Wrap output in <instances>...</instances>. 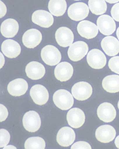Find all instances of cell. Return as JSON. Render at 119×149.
I'll use <instances>...</instances> for the list:
<instances>
[{"instance_id": "cell-1", "label": "cell", "mask_w": 119, "mask_h": 149, "mask_svg": "<svg viewBox=\"0 0 119 149\" xmlns=\"http://www.w3.org/2000/svg\"><path fill=\"white\" fill-rule=\"evenodd\" d=\"M53 100L57 107L63 111L70 109L74 102L71 94L64 89L59 90L55 92L53 95Z\"/></svg>"}, {"instance_id": "cell-2", "label": "cell", "mask_w": 119, "mask_h": 149, "mask_svg": "<svg viewBox=\"0 0 119 149\" xmlns=\"http://www.w3.org/2000/svg\"><path fill=\"white\" fill-rule=\"evenodd\" d=\"M41 56L44 63L50 66H55L61 61V53L57 48L52 45L45 46L41 51Z\"/></svg>"}, {"instance_id": "cell-3", "label": "cell", "mask_w": 119, "mask_h": 149, "mask_svg": "<svg viewBox=\"0 0 119 149\" xmlns=\"http://www.w3.org/2000/svg\"><path fill=\"white\" fill-rule=\"evenodd\" d=\"M88 47L86 42L79 41L76 42L69 47L68 56L72 61L77 62L81 60L88 54Z\"/></svg>"}, {"instance_id": "cell-4", "label": "cell", "mask_w": 119, "mask_h": 149, "mask_svg": "<svg viewBox=\"0 0 119 149\" xmlns=\"http://www.w3.org/2000/svg\"><path fill=\"white\" fill-rule=\"evenodd\" d=\"M72 95L76 99L79 101L87 100L91 96L93 88L89 83L85 81L76 83L73 86Z\"/></svg>"}, {"instance_id": "cell-5", "label": "cell", "mask_w": 119, "mask_h": 149, "mask_svg": "<svg viewBox=\"0 0 119 149\" xmlns=\"http://www.w3.org/2000/svg\"><path fill=\"white\" fill-rule=\"evenodd\" d=\"M67 13L68 16L71 19L78 21L83 20L88 16L89 9L86 3L78 2L70 5Z\"/></svg>"}, {"instance_id": "cell-6", "label": "cell", "mask_w": 119, "mask_h": 149, "mask_svg": "<svg viewBox=\"0 0 119 149\" xmlns=\"http://www.w3.org/2000/svg\"><path fill=\"white\" fill-rule=\"evenodd\" d=\"M22 122L24 128L29 132H36L40 128L41 125L39 115L34 111H29L25 113Z\"/></svg>"}, {"instance_id": "cell-7", "label": "cell", "mask_w": 119, "mask_h": 149, "mask_svg": "<svg viewBox=\"0 0 119 149\" xmlns=\"http://www.w3.org/2000/svg\"><path fill=\"white\" fill-rule=\"evenodd\" d=\"M87 60L89 65L94 69L103 68L106 63V56L102 51L97 49H92L89 52Z\"/></svg>"}, {"instance_id": "cell-8", "label": "cell", "mask_w": 119, "mask_h": 149, "mask_svg": "<svg viewBox=\"0 0 119 149\" xmlns=\"http://www.w3.org/2000/svg\"><path fill=\"white\" fill-rule=\"evenodd\" d=\"M97 115L99 119L105 123H110L116 118V111L110 103L104 102L100 104L97 109Z\"/></svg>"}, {"instance_id": "cell-9", "label": "cell", "mask_w": 119, "mask_h": 149, "mask_svg": "<svg viewBox=\"0 0 119 149\" xmlns=\"http://www.w3.org/2000/svg\"><path fill=\"white\" fill-rule=\"evenodd\" d=\"M97 24L99 31L106 36L111 35L116 29V24L113 19L109 15H104L98 17Z\"/></svg>"}, {"instance_id": "cell-10", "label": "cell", "mask_w": 119, "mask_h": 149, "mask_svg": "<svg viewBox=\"0 0 119 149\" xmlns=\"http://www.w3.org/2000/svg\"><path fill=\"white\" fill-rule=\"evenodd\" d=\"M30 94L33 102L38 105H43L48 100V92L47 88L41 85H35L32 87Z\"/></svg>"}, {"instance_id": "cell-11", "label": "cell", "mask_w": 119, "mask_h": 149, "mask_svg": "<svg viewBox=\"0 0 119 149\" xmlns=\"http://www.w3.org/2000/svg\"><path fill=\"white\" fill-rule=\"evenodd\" d=\"M32 21L41 27L48 28L54 23V19L51 14L43 10H37L32 15Z\"/></svg>"}, {"instance_id": "cell-12", "label": "cell", "mask_w": 119, "mask_h": 149, "mask_svg": "<svg viewBox=\"0 0 119 149\" xmlns=\"http://www.w3.org/2000/svg\"><path fill=\"white\" fill-rule=\"evenodd\" d=\"M42 38L41 33L38 30L32 29L28 30L23 35L22 41L26 47L34 49L41 43Z\"/></svg>"}, {"instance_id": "cell-13", "label": "cell", "mask_w": 119, "mask_h": 149, "mask_svg": "<svg viewBox=\"0 0 119 149\" xmlns=\"http://www.w3.org/2000/svg\"><path fill=\"white\" fill-rule=\"evenodd\" d=\"M98 27L96 25L90 21H81L78 24L77 31L81 37L88 39L95 38L98 33Z\"/></svg>"}, {"instance_id": "cell-14", "label": "cell", "mask_w": 119, "mask_h": 149, "mask_svg": "<svg viewBox=\"0 0 119 149\" xmlns=\"http://www.w3.org/2000/svg\"><path fill=\"white\" fill-rule=\"evenodd\" d=\"M116 130L109 125H101L98 127L95 132L97 139L100 142L108 143L114 139L116 136Z\"/></svg>"}, {"instance_id": "cell-15", "label": "cell", "mask_w": 119, "mask_h": 149, "mask_svg": "<svg viewBox=\"0 0 119 149\" xmlns=\"http://www.w3.org/2000/svg\"><path fill=\"white\" fill-rule=\"evenodd\" d=\"M67 120L69 125L72 128H79L82 126L85 123V113L82 110L78 108H73L67 113Z\"/></svg>"}, {"instance_id": "cell-16", "label": "cell", "mask_w": 119, "mask_h": 149, "mask_svg": "<svg viewBox=\"0 0 119 149\" xmlns=\"http://www.w3.org/2000/svg\"><path fill=\"white\" fill-rule=\"evenodd\" d=\"M76 139V134L71 127H65L60 129L57 135V141L60 146L64 147L70 146Z\"/></svg>"}, {"instance_id": "cell-17", "label": "cell", "mask_w": 119, "mask_h": 149, "mask_svg": "<svg viewBox=\"0 0 119 149\" xmlns=\"http://www.w3.org/2000/svg\"><path fill=\"white\" fill-rule=\"evenodd\" d=\"M55 38L57 42L60 47H66L72 45L74 36L71 29L63 26L58 28L56 31Z\"/></svg>"}, {"instance_id": "cell-18", "label": "cell", "mask_w": 119, "mask_h": 149, "mask_svg": "<svg viewBox=\"0 0 119 149\" xmlns=\"http://www.w3.org/2000/svg\"><path fill=\"white\" fill-rule=\"evenodd\" d=\"M73 73V67L70 63L67 62H63L59 63L55 69V77L62 82L69 80Z\"/></svg>"}, {"instance_id": "cell-19", "label": "cell", "mask_w": 119, "mask_h": 149, "mask_svg": "<svg viewBox=\"0 0 119 149\" xmlns=\"http://www.w3.org/2000/svg\"><path fill=\"white\" fill-rule=\"evenodd\" d=\"M25 72L28 78L33 80H37L43 77L46 70L41 63L34 61L30 62L27 65Z\"/></svg>"}, {"instance_id": "cell-20", "label": "cell", "mask_w": 119, "mask_h": 149, "mask_svg": "<svg viewBox=\"0 0 119 149\" xmlns=\"http://www.w3.org/2000/svg\"><path fill=\"white\" fill-rule=\"evenodd\" d=\"M1 50L4 54L9 58H17L20 54L21 48L18 42L12 40H7L1 44Z\"/></svg>"}, {"instance_id": "cell-21", "label": "cell", "mask_w": 119, "mask_h": 149, "mask_svg": "<svg viewBox=\"0 0 119 149\" xmlns=\"http://www.w3.org/2000/svg\"><path fill=\"white\" fill-rule=\"evenodd\" d=\"M28 88V84L26 81L22 79H17L9 83L8 90L12 96L20 97L26 93Z\"/></svg>"}, {"instance_id": "cell-22", "label": "cell", "mask_w": 119, "mask_h": 149, "mask_svg": "<svg viewBox=\"0 0 119 149\" xmlns=\"http://www.w3.org/2000/svg\"><path fill=\"white\" fill-rule=\"evenodd\" d=\"M101 46L103 50L109 56H116L119 53V41L114 37H104L101 42Z\"/></svg>"}, {"instance_id": "cell-23", "label": "cell", "mask_w": 119, "mask_h": 149, "mask_svg": "<svg viewBox=\"0 0 119 149\" xmlns=\"http://www.w3.org/2000/svg\"><path fill=\"white\" fill-rule=\"evenodd\" d=\"M18 22L15 19H8L2 23L1 31L2 35L6 38H12L17 34L19 31Z\"/></svg>"}, {"instance_id": "cell-24", "label": "cell", "mask_w": 119, "mask_h": 149, "mask_svg": "<svg viewBox=\"0 0 119 149\" xmlns=\"http://www.w3.org/2000/svg\"><path fill=\"white\" fill-rule=\"evenodd\" d=\"M103 88L106 92L116 93L119 92V75L112 74L106 76L102 82Z\"/></svg>"}, {"instance_id": "cell-25", "label": "cell", "mask_w": 119, "mask_h": 149, "mask_svg": "<svg viewBox=\"0 0 119 149\" xmlns=\"http://www.w3.org/2000/svg\"><path fill=\"white\" fill-rule=\"evenodd\" d=\"M48 8L53 15L62 16L66 11L67 3L65 0H50Z\"/></svg>"}, {"instance_id": "cell-26", "label": "cell", "mask_w": 119, "mask_h": 149, "mask_svg": "<svg viewBox=\"0 0 119 149\" xmlns=\"http://www.w3.org/2000/svg\"><path fill=\"white\" fill-rule=\"evenodd\" d=\"M88 3L90 11L96 15H102L105 13L107 10L105 0H89Z\"/></svg>"}, {"instance_id": "cell-27", "label": "cell", "mask_w": 119, "mask_h": 149, "mask_svg": "<svg viewBox=\"0 0 119 149\" xmlns=\"http://www.w3.org/2000/svg\"><path fill=\"white\" fill-rule=\"evenodd\" d=\"M45 147V141L38 136L28 138L24 143V148L26 149H44Z\"/></svg>"}, {"instance_id": "cell-28", "label": "cell", "mask_w": 119, "mask_h": 149, "mask_svg": "<svg viewBox=\"0 0 119 149\" xmlns=\"http://www.w3.org/2000/svg\"><path fill=\"white\" fill-rule=\"evenodd\" d=\"M0 132H1L0 148H3L7 146L9 143L10 135L8 131L4 129H1Z\"/></svg>"}, {"instance_id": "cell-29", "label": "cell", "mask_w": 119, "mask_h": 149, "mask_svg": "<svg viewBox=\"0 0 119 149\" xmlns=\"http://www.w3.org/2000/svg\"><path fill=\"white\" fill-rule=\"evenodd\" d=\"M108 66L112 71L119 74V56L111 58L108 63Z\"/></svg>"}, {"instance_id": "cell-30", "label": "cell", "mask_w": 119, "mask_h": 149, "mask_svg": "<svg viewBox=\"0 0 119 149\" xmlns=\"http://www.w3.org/2000/svg\"><path fill=\"white\" fill-rule=\"evenodd\" d=\"M71 149H91L90 145L88 143L83 141L77 142L71 147Z\"/></svg>"}, {"instance_id": "cell-31", "label": "cell", "mask_w": 119, "mask_h": 149, "mask_svg": "<svg viewBox=\"0 0 119 149\" xmlns=\"http://www.w3.org/2000/svg\"><path fill=\"white\" fill-rule=\"evenodd\" d=\"M111 13L113 18L117 22H119V3L113 5L111 8Z\"/></svg>"}, {"instance_id": "cell-32", "label": "cell", "mask_w": 119, "mask_h": 149, "mask_svg": "<svg viewBox=\"0 0 119 149\" xmlns=\"http://www.w3.org/2000/svg\"><path fill=\"white\" fill-rule=\"evenodd\" d=\"M1 122L5 121L8 118V109L4 106L1 104Z\"/></svg>"}, {"instance_id": "cell-33", "label": "cell", "mask_w": 119, "mask_h": 149, "mask_svg": "<svg viewBox=\"0 0 119 149\" xmlns=\"http://www.w3.org/2000/svg\"><path fill=\"white\" fill-rule=\"evenodd\" d=\"M115 143L117 148L119 149V135L115 139Z\"/></svg>"}, {"instance_id": "cell-34", "label": "cell", "mask_w": 119, "mask_h": 149, "mask_svg": "<svg viewBox=\"0 0 119 149\" xmlns=\"http://www.w3.org/2000/svg\"><path fill=\"white\" fill-rule=\"evenodd\" d=\"M107 2L110 3H114L119 1V0H105Z\"/></svg>"}, {"instance_id": "cell-35", "label": "cell", "mask_w": 119, "mask_h": 149, "mask_svg": "<svg viewBox=\"0 0 119 149\" xmlns=\"http://www.w3.org/2000/svg\"><path fill=\"white\" fill-rule=\"evenodd\" d=\"M3 149H17V148H16V147L13 146V145H10L5 146Z\"/></svg>"}, {"instance_id": "cell-36", "label": "cell", "mask_w": 119, "mask_h": 149, "mask_svg": "<svg viewBox=\"0 0 119 149\" xmlns=\"http://www.w3.org/2000/svg\"><path fill=\"white\" fill-rule=\"evenodd\" d=\"M1 69L2 68L3 66L4 65V64L5 63V58H4V57L3 58V59H2V58L1 56Z\"/></svg>"}, {"instance_id": "cell-37", "label": "cell", "mask_w": 119, "mask_h": 149, "mask_svg": "<svg viewBox=\"0 0 119 149\" xmlns=\"http://www.w3.org/2000/svg\"><path fill=\"white\" fill-rule=\"evenodd\" d=\"M116 35L119 40V27L118 28V29H117L116 31Z\"/></svg>"}, {"instance_id": "cell-38", "label": "cell", "mask_w": 119, "mask_h": 149, "mask_svg": "<svg viewBox=\"0 0 119 149\" xmlns=\"http://www.w3.org/2000/svg\"><path fill=\"white\" fill-rule=\"evenodd\" d=\"M118 109L119 110V100L118 101Z\"/></svg>"}, {"instance_id": "cell-39", "label": "cell", "mask_w": 119, "mask_h": 149, "mask_svg": "<svg viewBox=\"0 0 119 149\" xmlns=\"http://www.w3.org/2000/svg\"><path fill=\"white\" fill-rule=\"evenodd\" d=\"M74 1H81V0H74Z\"/></svg>"}]
</instances>
